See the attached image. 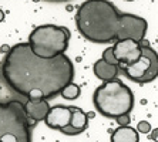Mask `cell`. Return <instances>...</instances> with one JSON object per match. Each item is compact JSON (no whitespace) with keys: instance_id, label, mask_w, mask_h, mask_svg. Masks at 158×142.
<instances>
[{"instance_id":"obj_14","label":"cell","mask_w":158,"mask_h":142,"mask_svg":"<svg viewBox=\"0 0 158 142\" xmlns=\"http://www.w3.org/2000/svg\"><path fill=\"white\" fill-rule=\"evenodd\" d=\"M137 129H138L140 134H150L151 125H150V122H147V121H141V122H138V125H137Z\"/></svg>"},{"instance_id":"obj_16","label":"cell","mask_w":158,"mask_h":142,"mask_svg":"<svg viewBox=\"0 0 158 142\" xmlns=\"http://www.w3.org/2000/svg\"><path fill=\"white\" fill-rule=\"evenodd\" d=\"M150 138L152 139L154 142H158V127L155 128V129H152L151 131V134H150Z\"/></svg>"},{"instance_id":"obj_8","label":"cell","mask_w":158,"mask_h":142,"mask_svg":"<svg viewBox=\"0 0 158 142\" xmlns=\"http://www.w3.org/2000/svg\"><path fill=\"white\" fill-rule=\"evenodd\" d=\"M44 122H46V125L48 128L61 131L63 128L70 125L71 122V107H64V105L52 107Z\"/></svg>"},{"instance_id":"obj_7","label":"cell","mask_w":158,"mask_h":142,"mask_svg":"<svg viewBox=\"0 0 158 142\" xmlns=\"http://www.w3.org/2000/svg\"><path fill=\"white\" fill-rule=\"evenodd\" d=\"M113 53L118 64L130 66L132 63L138 61L143 55V44L132 39L118 40L113 46Z\"/></svg>"},{"instance_id":"obj_18","label":"cell","mask_w":158,"mask_h":142,"mask_svg":"<svg viewBox=\"0 0 158 142\" xmlns=\"http://www.w3.org/2000/svg\"><path fill=\"white\" fill-rule=\"evenodd\" d=\"M127 2H134V0H127Z\"/></svg>"},{"instance_id":"obj_12","label":"cell","mask_w":158,"mask_h":142,"mask_svg":"<svg viewBox=\"0 0 158 142\" xmlns=\"http://www.w3.org/2000/svg\"><path fill=\"white\" fill-rule=\"evenodd\" d=\"M70 125L83 134L88 127L87 114H85L81 108H78V107H71V122H70Z\"/></svg>"},{"instance_id":"obj_6","label":"cell","mask_w":158,"mask_h":142,"mask_svg":"<svg viewBox=\"0 0 158 142\" xmlns=\"http://www.w3.org/2000/svg\"><path fill=\"white\" fill-rule=\"evenodd\" d=\"M120 70L128 80L138 84H147L158 77V54L148 44H143V55L138 61L130 66L118 64Z\"/></svg>"},{"instance_id":"obj_10","label":"cell","mask_w":158,"mask_h":142,"mask_svg":"<svg viewBox=\"0 0 158 142\" xmlns=\"http://www.w3.org/2000/svg\"><path fill=\"white\" fill-rule=\"evenodd\" d=\"M93 71H94L97 78H100V80H103V81H110L118 75L120 67H118L117 64H111V63L106 61V60L101 57L100 60H97V61L94 63Z\"/></svg>"},{"instance_id":"obj_17","label":"cell","mask_w":158,"mask_h":142,"mask_svg":"<svg viewBox=\"0 0 158 142\" xmlns=\"http://www.w3.org/2000/svg\"><path fill=\"white\" fill-rule=\"evenodd\" d=\"M3 20H4V11L0 9V23L3 22Z\"/></svg>"},{"instance_id":"obj_4","label":"cell","mask_w":158,"mask_h":142,"mask_svg":"<svg viewBox=\"0 0 158 142\" xmlns=\"http://www.w3.org/2000/svg\"><path fill=\"white\" fill-rule=\"evenodd\" d=\"M0 141L31 142L30 121L26 107L19 99L0 102Z\"/></svg>"},{"instance_id":"obj_1","label":"cell","mask_w":158,"mask_h":142,"mask_svg":"<svg viewBox=\"0 0 158 142\" xmlns=\"http://www.w3.org/2000/svg\"><path fill=\"white\" fill-rule=\"evenodd\" d=\"M74 74V64L66 54L43 59L29 43L13 46L2 63L4 81L30 101L50 99L61 94L67 84L73 83Z\"/></svg>"},{"instance_id":"obj_19","label":"cell","mask_w":158,"mask_h":142,"mask_svg":"<svg viewBox=\"0 0 158 142\" xmlns=\"http://www.w3.org/2000/svg\"><path fill=\"white\" fill-rule=\"evenodd\" d=\"M0 142H2V141H0Z\"/></svg>"},{"instance_id":"obj_9","label":"cell","mask_w":158,"mask_h":142,"mask_svg":"<svg viewBox=\"0 0 158 142\" xmlns=\"http://www.w3.org/2000/svg\"><path fill=\"white\" fill-rule=\"evenodd\" d=\"M24 107H26V112H27V117H29L31 127L36 122H40V121L46 120L48 111L52 108V107L48 105L47 99H40V101H30V99H27Z\"/></svg>"},{"instance_id":"obj_13","label":"cell","mask_w":158,"mask_h":142,"mask_svg":"<svg viewBox=\"0 0 158 142\" xmlns=\"http://www.w3.org/2000/svg\"><path fill=\"white\" fill-rule=\"evenodd\" d=\"M80 87H78L77 84H74V83H70V84H67L66 87H64V90L61 91V97L64 99H69V101H71V99H76L80 97Z\"/></svg>"},{"instance_id":"obj_2","label":"cell","mask_w":158,"mask_h":142,"mask_svg":"<svg viewBox=\"0 0 158 142\" xmlns=\"http://www.w3.org/2000/svg\"><path fill=\"white\" fill-rule=\"evenodd\" d=\"M77 30L85 40L97 44L132 39L143 41L148 29L144 17L118 13L108 0H85L76 13Z\"/></svg>"},{"instance_id":"obj_11","label":"cell","mask_w":158,"mask_h":142,"mask_svg":"<svg viewBox=\"0 0 158 142\" xmlns=\"http://www.w3.org/2000/svg\"><path fill=\"white\" fill-rule=\"evenodd\" d=\"M111 142H140V132L132 127H120L113 131L111 134Z\"/></svg>"},{"instance_id":"obj_15","label":"cell","mask_w":158,"mask_h":142,"mask_svg":"<svg viewBox=\"0 0 158 142\" xmlns=\"http://www.w3.org/2000/svg\"><path fill=\"white\" fill-rule=\"evenodd\" d=\"M115 122H117L120 127H125V125L130 124V114H124V115H121V117L115 118Z\"/></svg>"},{"instance_id":"obj_5","label":"cell","mask_w":158,"mask_h":142,"mask_svg":"<svg viewBox=\"0 0 158 142\" xmlns=\"http://www.w3.org/2000/svg\"><path fill=\"white\" fill-rule=\"evenodd\" d=\"M70 41V31L64 26L43 24L30 33L29 44L31 50L43 59H53L64 54Z\"/></svg>"},{"instance_id":"obj_3","label":"cell","mask_w":158,"mask_h":142,"mask_svg":"<svg viewBox=\"0 0 158 142\" xmlns=\"http://www.w3.org/2000/svg\"><path fill=\"white\" fill-rule=\"evenodd\" d=\"M93 104L101 115L107 118H118L130 114L134 107V94L117 77L104 81L93 94Z\"/></svg>"}]
</instances>
